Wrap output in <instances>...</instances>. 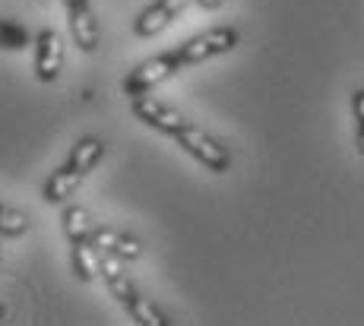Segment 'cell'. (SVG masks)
Segmentation results:
<instances>
[{
    "label": "cell",
    "instance_id": "1",
    "mask_svg": "<svg viewBox=\"0 0 364 326\" xmlns=\"http://www.w3.org/2000/svg\"><path fill=\"white\" fill-rule=\"evenodd\" d=\"M121 260L124 256H117L111 251H102V276H105V282H108L111 295L117 298V304H121V308L127 310L139 326H168L171 320H168L156 304H149L143 295H139L136 286H133V282L127 279V273H124Z\"/></svg>",
    "mask_w": 364,
    "mask_h": 326
},
{
    "label": "cell",
    "instance_id": "2",
    "mask_svg": "<svg viewBox=\"0 0 364 326\" xmlns=\"http://www.w3.org/2000/svg\"><path fill=\"white\" fill-rule=\"evenodd\" d=\"M174 140H178V146L184 152H191L203 168L215 171V175H225V171L232 168V152H228L219 140H213L206 130L193 127V124H187V121L181 124V127L174 130Z\"/></svg>",
    "mask_w": 364,
    "mask_h": 326
},
{
    "label": "cell",
    "instance_id": "3",
    "mask_svg": "<svg viewBox=\"0 0 364 326\" xmlns=\"http://www.w3.org/2000/svg\"><path fill=\"white\" fill-rule=\"evenodd\" d=\"M181 67H184V64H181L178 51H168V54H159V58L143 60V64L133 67V70L124 76V95L139 99V95L152 92L159 82H165L171 73H178Z\"/></svg>",
    "mask_w": 364,
    "mask_h": 326
},
{
    "label": "cell",
    "instance_id": "4",
    "mask_svg": "<svg viewBox=\"0 0 364 326\" xmlns=\"http://www.w3.org/2000/svg\"><path fill=\"white\" fill-rule=\"evenodd\" d=\"M235 45H237V32L228 29V26H222V29L200 32V36H193L191 41H184V45L178 48V58L184 67H193V64H200V60L215 58V54L232 51Z\"/></svg>",
    "mask_w": 364,
    "mask_h": 326
},
{
    "label": "cell",
    "instance_id": "5",
    "mask_svg": "<svg viewBox=\"0 0 364 326\" xmlns=\"http://www.w3.org/2000/svg\"><path fill=\"white\" fill-rule=\"evenodd\" d=\"M187 4H191V0H156V4H149L136 16V23H133V32H136L139 38L159 36V32L168 29V26H171L174 19L184 13Z\"/></svg>",
    "mask_w": 364,
    "mask_h": 326
},
{
    "label": "cell",
    "instance_id": "6",
    "mask_svg": "<svg viewBox=\"0 0 364 326\" xmlns=\"http://www.w3.org/2000/svg\"><path fill=\"white\" fill-rule=\"evenodd\" d=\"M64 64V41L54 29H41L35 38V76L41 82H54Z\"/></svg>",
    "mask_w": 364,
    "mask_h": 326
},
{
    "label": "cell",
    "instance_id": "7",
    "mask_svg": "<svg viewBox=\"0 0 364 326\" xmlns=\"http://www.w3.org/2000/svg\"><path fill=\"white\" fill-rule=\"evenodd\" d=\"M133 114H136L143 124L162 130V134H168V136H174V130H178L181 124L187 121V117H181L174 108H168V105H162V102L149 99V95H139V99H133Z\"/></svg>",
    "mask_w": 364,
    "mask_h": 326
},
{
    "label": "cell",
    "instance_id": "8",
    "mask_svg": "<svg viewBox=\"0 0 364 326\" xmlns=\"http://www.w3.org/2000/svg\"><path fill=\"white\" fill-rule=\"evenodd\" d=\"M89 238L102 247V251H111L124 260H139L143 256V241H136L133 234H124V232H114V228H92Z\"/></svg>",
    "mask_w": 364,
    "mask_h": 326
},
{
    "label": "cell",
    "instance_id": "9",
    "mask_svg": "<svg viewBox=\"0 0 364 326\" xmlns=\"http://www.w3.org/2000/svg\"><path fill=\"white\" fill-rule=\"evenodd\" d=\"M73 269L82 282H95L102 276V247L95 244L92 238H82V241H73Z\"/></svg>",
    "mask_w": 364,
    "mask_h": 326
},
{
    "label": "cell",
    "instance_id": "10",
    "mask_svg": "<svg viewBox=\"0 0 364 326\" xmlns=\"http://www.w3.org/2000/svg\"><path fill=\"white\" fill-rule=\"evenodd\" d=\"M80 181H82L80 171H76L70 162H64L51 178H48V184H45V190H41V197H45V203H54V206H58V203H67L70 193H76Z\"/></svg>",
    "mask_w": 364,
    "mask_h": 326
},
{
    "label": "cell",
    "instance_id": "11",
    "mask_svg": "<svg viewBox=\"0 0 364 326\" xmlns=\"http://www.w3.org/2000/svg\"><path fill=\"white\" fill-rule=\"evenodd\" d=\"M70 32H73V41L86 54L99 51V19H95L92 6L80 10V13H70Z\"/></svg>",
    "mask_w": 364,
    "mask_h": 326
},
{
    "label": "cell",
    "instance_id": "12",
    "mask_svg": "<svg viewBox=\"0 0 364 326\" xmlns=\"http://www.w3.org/2000/svg\"><path fill=\"white\" fill-rule=\"evenodd\" d=\"M102 156H105V143L99 140V136H86V140H80V143H76V149L70 152V158H67V162L73 165V168L80 171L82 178H86L89 171H92L95 165L102 162Z\"/></svg>",
    "mask_w": 364,
    "mask_h": 326
},
{
    "label": "cell",
    "instance_id": "13",
    "mask_svg": "<svg viewBox=\"0 0 364 326\" xmlns=\"http://www.w3.org/2000/svg\"><path fill=\"white\" fill-rule=\"evenodd\" d=\"M64 234L70 238V244L92 234V219H89V212L82 206H67L64 210Z\"/></svg>",
    "mask_w": 364,
    "mask_h": 326
},
{
    "label": "cell",
    "instance_id": "14",
    "mask_svg": "<svg viewBox=\"0 0 364 326\" xmlns=\"http://www.w3.org/2000/svg\"><path fill=\"white\" fill-rule=\"evenodd\" d=\"M29 45V32L16 23H6L0 19V48H10V51H23Z\"/></svg>",
    "mask_w": 364,
    "mask_h": 326
},
{
    "label": "cell",
    "instance_id": "15",
    "mask_svg": "<svg viewBox=\"0 0 364 326\" xmlns=\"http://www.w3.org/2000/svg\"><path fill=\"white\" fill-rule=\"evenodd\" d=\"M26 228H29V219H26L23 212H13V210H6V206H0V234L16 238V234H23Z\"/></svg>",
    "mask_w": 364,
    "mask_h": 326
},
{
    "label": "cell",
    "instance_id": "16",
    "mask_svg": "<svg viewBox=\"0 0 364 326\" xmlns=\"http://www.w3.org/2000/svg\"><path fill=\"white\" fill-rule=\"evenodd\" d=\"M352 111H355V146H358V152L364 156V89H355Z\"/></svg>",
    "mask_w": 364,
    "mask_h": 326
},
{
    "label": "cell",
    "instance_id": "17",
    "mask_svg": "<svg viewBox=\"0 0 364 326\" xmlns=\"http://www.w3.org/2000/svg\"><path fill=\"white\" fill-rule=\"evenodd\" d=\"M64 6H67V13H80V10H89V0H64Z\"/></svg>",
    "mask_w": 364,
    "mask_h": 326
},
{
    "label": "cell",
    "instance_id": "18",
    "mask_svg": "<svg viewBox=\"0 0 364 326\" xmlns=\"http://www.w3.org/2000/svg\"><path fill=\"white\" fill-rule=\"evenodd\" d=\"M197 4L203 6V10H219V6H222V0H197Z\"/></svg>",
    "mask_w": 364,
    "mask_h": 326
},
{
    "label": "cell",
    "instance_id": "19",
    "mask_svg": "<svg viewBox=\"0 0 364 326\" xmlns=\"http://www.w3.org/2000/svg\"><path fill=\"white\" fill-rule=\"evenodd\" d=\"M0 263H4V244H0Z\"/></svg>",
    "mask_w": 364,
    "mask_h": 326
},
{
    "label": "cell",
    "instance_id": "20",
    "mask_svg": "<svg viewBox=\"0 0 364 326\" xmlns=\"http://www.w3.org/2000/svg\"><path fill=\"white\" fill-rule=\"evenodd\" d=\"M0 323H6V320H4V310H0Z\"/></svg>",
    "mask_w": 364,
    "mask_h": 326
}]
</instances>
